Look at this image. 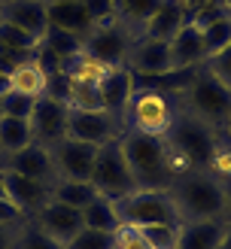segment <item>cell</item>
<instances>
[{"label": "cell", "instance_id": "obj_29", "mask_svg": "<svg viewBox=\"0 0 231 249\" xmlns=\"http://www.w3.org/2000/svg\"><path fill=\"white\" fill-rule=\"evenodd\" d=\"M12 249H64V246H61L58 240H52L49 234H43V231L28 219V222H24V225L16 231V243H12Z\"/></svg>", "mask_w": 231, "mask_h": 249}, {"label": "cell", "instance_id": "obj_9", "mask_svg": "<svg viewBox=\"0 0 231 249\" xmlns=\"http://www.w3.org/2000/svg\"><path fill=\"white\" fill-rule=\"evenodd\" d=\"M0 167L18 173V177H28L34 182H43L49 189L58 182L52 149L40 146V143H28L24 149H16V152H9V155H0Z\"/></svg>", "mask_w": 231, "mask_h": 249}, {"label": "cell", "instance_id": "obj_21", "mask_svg": "<svg viewBox=\"0 0 231 249\" xmlns=\"http://www.w3.org/2000/svg\"><path fill=\"white\" fill-rule=\"evenodd\" d=\"M49 12V24L52 28H61L67 34H76V36H89L94 21L89 18V12H85V6L79 3V0H73V3H55V6H46Z\"/></svg>", "mask_w": 231, "mask_h": 249}, {"label": "cell", "instance_id": "obj_2", "mask_svg": "<svg viewBox=\"0 0 231 249\" xmlns=\"http://www.w3.org/2000/svg\"><path fill=\"white\" fill-rule=\"evenodd\" d=\"M167 192L182 222L225 219V182L213 170H182Z\"/></svg>", "mask_w": 231, "mask_h": 249}, {"label": "cell", "instance_id": "obj_44", "mask_svg": "<svg viewBox=\"0 0 231 249\" xmlns=\"http://www.w3.org/2000/svg\"><path fill=\"white\" fill-rule=\"evenodd\" d=\"M219 249H231V225L225 228V237H222V243H219Z\"/></svg>", "mask_w": 231, "mask_h": 249}, {"label": "cell", "instance_id": "obj_26", "mask_svg": "<svg viewBox=\"0 0 231 249\" xmlns=\"http://www.w3.org/2000/svg\"><path fill=\"white\" fill-rule=\"evenodd\" d=\"M28 143H34L28 119H16V116L0 119V155H9V152H16V149H24Z\"/></svg>", "mask_w": 231, "mask_h": 249}, {"label": "cell", "instance_id": "obj_22", "mask_svg": "<svg viewBox=\"0 0 231 249\" xmlns=\"http://www.w3.org/2000/svg\"><path fill=\"white\" fill-rule=\"evenodd\" d=\"M61 73H67L70 82H76V85H101L104 76L109 73V67H104L101 61H94L91 55H73L67 61H61Z\"/></svg>", "mask_w": 231, "mask_h": 249}, {"label": "cell", "instance_id": "obj_23", "mask_svg": "<svg viewBox=\"0 0 231 249\" xmlns=\"http://www.w3.org/2000/svg\"><path fill=\"white\" fill-rule=\"evenodd\" d=\"M82 225H85V228H94V231H109V234H116L119 225H122V219H119V213H116V201H109V197H101V195H97L91 204L82 207Z\"/></svg>", "mask_w": 231, "mask_h": 249}, {"label": "cell", "instance_id": "obj_24", "mask_svg": "<svg viewBox=\"0 0 231 249\" xmlns=\"http://www.w3.org/2000/svg\"><path fill=\"white\" fill-rule=\"evenodd\" d=\"M9 91H18V94H28V97H43L46 94V70L36 64V58L21 64L9 73Z\"/></svg>", "mask_w": 231, "mask_h": 249}, {"label": "cell", "instance_id": "obj_7", "mask_svg": "<svg viewBox=\"0 0 231 249\" xmlns=\"http://www.w3.org/2000/svg\"><path fill=\"white\" fill-rule=\"evenodd\" d=\"M137 31L131 28V24H125L122 18H107V21H97L91 34L82 40V52L91 55L94 61H101L104 67L109 70H119L128 64V52L131 46L137 43Z\"/></svg>", "mask_w": 231, "mask_h": 249}, {"label": "cell", "instance_id": "obj_17", "mask_svg": "<svg viewBox=\"0 0 231 249\" xmlns=\"http://www.w3.org/2000/svg\"><path fill=\"white\" fill-rule=\"evenodd\" d=\"M0 18L31 34L34 40H43L49 28V12L40 0H6V3H0Z\"/></svg>", "mask_w": 231, "mask_h": 249}, {"label": "cell", "instance_id": "obj_28", "mask_svg": "<svg viewBox=\"0 0 231 249\" xmlns=\"http://www.w3.org/2000/svg\"><path fill=\"white\" fill-rule=\"evenodd\" d=\"M158 6H161V0H116V18H122L140 34Z\"/></svg>", "mask_w": 231, "mask_h": 249}, {"label": "cell", "instance_id": "obj_39", "mask_svg": "<svg viewBox=\"0 0 231 249\" xmlns=\"http://www.w3.org/2000/svg\"><path fill=\"white\" fill-rule=\"evenodd\" d=\"M24 222H28V216H24L16 204H12L9 197H0V225H3V228H12V231H18Z\"/></svg>", "mask_w": 231, "mask_h": 249}, {"label": "cell", "instance_id": "obj_48", "mask_svg": "<svg viewBox=\"0 0 231 249\" xmlns=\"http://www.w3.org/2000/svg\"><path fill=\"white\" fill-rule=\"evenodd\" d=\"M0 197H6V192H3V182H0Z\"/></svg>", "mask_w": 231, "mask_h": 249}, {"label": "cell", "instance_id": "obj_4", "mask_svg": "<svg viewBox=\"0 0 231 249\" xmlns=\"http://www.w3.org/2000/svg\"><path fill=\"white\" fill-rule=\"evenodd\" d=\"M179 107L189 109L192 116L204 119L207 124H213L216 131H225V124L231 119V89H225L204 64L195 70L192 82L179 94Z\"/></svg>", "mask_w": 231, "mask_h": 249}, {"label": "cell", "instance_id": "obj_35", "mask_svg": "<svg viewBox=\"0 0 231 249\" xmlns=\"http://www.w3.org/2000/svg\"><path fill=\"white\" fill-rule=\"evenodd\" d=\"M70 94H73V82L67 73H46V94L43 97H52V101L61 104H70Z\"/></svg>", "mask_w": 231, "mask_h": 249}, {"label": "cell", "instance_id": "obj_36", "mask_svg": "<svg viewBox=\"0 0 231 249\" xmlns=\"http://www.w3.org/2000/svg\"><path fill=\"white\" fill-rule=\"evenodd\" d=\"M116 249H155L146 234L137 228V225H119L116 231Z\"/></svg>", "mask_w": 231, "mask_h": 249}, {"label": "cell", "instance_id": "obj_31", "mask_svg": "<svg viewBox=\"0 0 231 249\" xmlns=\"http://www.w3.org/2000/svg\"><path fill=\"white\" fill-rule=\"evenodd\" d=\"M70 109H104V97H101V85H76L73 82V94H70Z\"/></svg>", "mask_w": 231, "mask_h": 249}, {"label": "cell", "instance_id": "obj_5", "mask_svg": "<svg viewBox=\"0 0 231 249\" xmlns=\"http://www.w3.org/2000/svg\"><path fill=\"white\" fill-rule=\"evenodd\" d=\"M179 113V97L158 91V89H134L128 113H125V131H140L152 137H164Z\"/></svg>", "mask_w": 231, "mask_h": 249}, {"label": "cell", "instance_id": "obj_45", "mask_svg": "<svg viewBox=\"0 0 231 249\" xmlns=\"http://www.w3.org/2000/svg\"><path fill=\"white\" fill-rule=\"evenodd\" d=\"M40 3H46V6H55V3H73V0H40Z\"/></svg>", "mask_w": 231, "mask_h": 249}, {"label": "cell", "instance_id": "obj_30", "mask_svg": "<svg viewBox=\"0 0 231 249\" xmlns=\"http://www.w3.org/2000/svg\"><path fill=\"white\" fill-rule=\"evenodd\" d=\"M113 246H116V234L94 231V228H82L64 249H113Z\"/></svg>", "mask_w": 231, "mask_h": 249}, {"label": "cell", "instance_id": "obj_16", "mask_svg": "<svg viewBox=\"0 0 231 249\" xmlns=\"http://www.w3.org/2000/svg\"><path fill=\"white\" fill-rule=\"evenodd\" d=\"M192 12H195V6L189 0H161V6H158L149 16V21L143 24L140 36H152V40L170 43L177 36V31L192 18Z\"/></svg>", "mask_w": 231, "mask_h": 249}, {"label": "cell", "instance_id": "obj_34", "mask_svg": "<svg viewBox=\"0 0 231 249\" xmlns=\"http://www.w3.org/2000/svg\"><path fill=\"white\" fill-rule=\"evenodd\" d=\"M0 104H3V116L31 119V113H34V104H36V97L18 94V91H6L3 97H0Z\"/></svg>", "mask_w": 231, "mask_h": 249}, {"label": "cell", "instance_id": "obj_33", "mask_svg": "<svg viewBox=\"0 0 231 249\" xmlns=\"http://www.w3.org/2000/svg\"><path fill=\"white\" fill-rule=\"evenodd\" d=\"M146 234L155 249H177V240H179V225H146L140 228Z\"/></svg>", "mask_w": 231, "mask_h": 249}, {"label": "cell", "instance_id": "obj_19", "mask_svg": "<svg viewBox=\"0 0 231 249\" xmlns=\"http://www.w3.org/2000/svg\"><path fill=\"white\" fill-rule=\"evenodd\" d=\"M204 61H207V49L201 40V31L189 18L170 40V64H174V70H189V67H201Z\"/></svg>", "mask_w": 231, "mask_h": 249}, {"label": "cell", "instance_id": "obj_10", "mask_svg": "<svg viewBox=\"0 0 231 249\" xmlns=\"http://www.w3.org/2000/svg\"><path fill=\"white\" fill-rule=\"evenodd\" d=\"M122 131L125 128L107 109H70L67 113V137H73V140L104 146L109 140H119Z\"/></svg>", "mask_w": 231, "mask_h": 249}, {"label": "cell", "instance_id": "obj_18", "mask_svg": "<svg viewBox=\"0 0 231 249\" xmlns=\"http://www.w3.org/2000/svg\"><path fill=\"white\" fill-rule=\"evenodd\" d=\"M131 94H134V76H131V70H128V67L109 70L107 76H104V82H101L104 109L122 124V128H125V113H128Z\"/></svg>", "mask_w": 231, "mask_h": 249}, {"label": "cell", "instance_id": "obj_11", "mask_svg": "<svg viewBox=\"0 0 231 249\" xmlns=\"http://www.w3.org/2000/svg\"><path fill=\"white\" fill-rule=\"evenodd\" d=\"M67 113H70L67 104L52 101V97H36L34 113H31V119H28V122H31V137H34V143L52 149L55 143L64 140V137H67Z\"/></svg>", "mask_w": 231, "mask_h": 249}, {"label": "cell", "instance_id": "obj_12", "mask_svg": "<svg viewBox=\"0 0 231 249\" xmlns=\"http://www.w3.org/2000/svg\"><path fill=\"white\" fill-rule=\"evenodd\" d=\"M31 222L43 234H49L52 240H58L61 246H67L76 234L85 228L82 225V210H73L67 204H58V201H46L36 213L31 216Z\"/></svg>", "mask_w": 231, "mask_h": 249}, {"label": "cell", "instance_id": "obj_49", "mask_svg": "<svg viewBox=\"0 0 231 249\" xmlns=\"http://www.w3.org/2000/svg\"><path fill=\"white\" fill-rule=\"evenodd\" d=\"M0 119H3V104H0Z\"/></svg>", "mask_w": 231, "mask_h": 249}, {"label": "cell", "instance_id": "obj_15", "mask_svg": "<svg viewBox=\"0 0 231 249\" xmlns=\"http://www.w3.org/2000/svg\"><path fill=\"white\" fill-rule=\"evenodd\" d=\"M0 182H3V192L12 204H16L24 216H34L36 210H40L46 201H52V189L43 182H34L28 177H18V173H12V170H3L0 167Z\"/></svg>", "mask_w": 231, "mask_h": 249}, {"label": "cell", "instance_id": "obj_37", "mask_svg": "<svg viewBox=\"0 0 231 249\" xmlns=\"http://www.w3.org/2000/svg\"><path fill=\"white\" fill-rule=\"evenodd\" d=\"M204 67L213 73V76L225 85V89H231V46H225L219 55H210L204 61Z\"/></svg>", "mask_w": 231, "mask_h": 249}, {"label": "cell", "instance_id": "obj_47", "mask_svg": "<svg viewBox=\"0 0 231 249\" xmlns=\"http://www.w3.org/2000/svg\"><path fill=\"white\" fill-rule=\"evenodd\" d=\"M225 134H228V137H231V119H228V124H225Z\"/></svg>", "mask_w": 231, "mask_h": 249}, {"label": "cell", "instance_id": "obj_27", "mask_svg": "<svg viewBox=\"0 0 231 249\" xmlns=\"http://www.w3.org/2000/svg\"><path fill=\"white\" fill-rule=\"evenodd\" d=\"M40 49H43V52H52L61 61H67V58H73V55L82 52V36L67 34V31L52 28V24H49L46 34H43V40H40Z\"/></svg>", "mask_w": 231, "mask_h": 249}, {"label": "cell", "instance_id": "obj_14", "mask_svg": "<svg viewBox=\"0 0 231 249\" xmlns=\"http://www.w3.org/2000/svg\"><path fill=\"white\" fill-rule=\"evenodd\" d=\"M125 67L131 73H137V76H155V73L174 70V64H170V43L152 40V36H137V43L128 52Z\"/></svg>", "mask_w": 231, "mask_h": 249}, {"label": "cell", "instance_id": "obj_8", "mask_svg": "<svg viewBox=\"0 0 231 249\" xmlns=\"http://www.w3.org/2000/svg\"><path fill=\"white\" fill-rule=\"evenodd\" d=\"M89 182L94 185L97 195L109 197V201H119V197H125V195H131L134 189H137L119 140H109L104 146H97V158H94Z\"/></svg>", "mask_w": 231, "mask_h": 249}, {"label": "cell", "instance_id": "obj_25", "mask_svg": "<svg viewBox=\"0 0 231 249\" xmlns=\"http://www.w3.org/2000/svg\"><path fill=\"white\" fill-rule=\"evenodd\" d=\"M94 197H97V192L89 179H58L52 185V201L67 204L73 210H82L85 204H91Z\"/></svg>", "mask_w": 231, "mask_h": 249}, {"label": "cell", "instance_id": "obj_42", "mask_svg": "<svg viewBox=\"0 0 231 249\" xmlns=\"http://www.w3.org/2000/svg\"><path fill=\"white\" fill-rule=\"evenodd\" d=\"M225 182V222L231 225V179H222Z\"/></svg>", "mask_w": 231, "mask_h": 249}, {"label": "cell", "instance_id": "obj_43", "mask_svg": "<svg viewBox=\"0 0 231 249\" xmlns=\"http://www.w3.org/2000/svg\"><path fill=\"white\" fill-rule=\"evenodd\" d=\"M9 89H12V85H9V73H3V70H0V97H3Z\"/></svg>", "mask_w": 231, "mask_h": 249}, {"label": "cell", "instance_id": "obj_3", "mask_svg": "<svg viewBox=\"0 0 231 249\" xmlns=\"http://www.w3.org/2000/svg\"><path fill=\"white\" fill-rule=\"evenodd\" d=\"M125 161L131 167V177L137 189H170L174 182V164L164 137L140 134V131H122L119 137Z\"/></svg>", "mask_w": 231, "mask_h": 249}, {"label": "cell", "instance_id": "obj_1", "mask_svg": "<svg viewBox=\"0 0 231 249\" xmlns=\"http://www.w3.org/2000/svg\"><path fill=\"white\" fill-rule=\"evenodd\" d=\"M219 137H222V131H216L213 124H207L204 119L192 116L189 109L179 107V113H177L174 124H170V131L164 134L174 173H182V170H210V161L216 155Z\"/></svg>", "mask_w": 231, "mask_h": 249}, {"label": "cell", "instance_id": "obj_50", "mask_svg": "<svg viewBox=\"0 0 231 249\" xmlns=\"http://www.w3.org/2000/svg\"><path fill=\"white\" fill-rule=\"evenodd\" d=\"M0 3H6V0H0Z\"/></svg>", "mask_w": 231, "mask_h": 249}, {"label": "cell", "instance_id": "obj_40", "mask_svg": "<svg viewBox=\"0 0 231 249\" xmlns=\"http://www.w3.org/2000/svg\"><path fill=\"white\" fill-rule=\"evenodd\" d=\"M79 3L85 6V12H89V18L94 24L116 16V0H79Z\"/></svg>", "mask_w": 231, "mask_h": 249}, {"label": "cell", "instance_id": "obj_51", "mask_svg": "<svg viewBox=\"0 0 231 249\" xmlns=\"http://www.w3.org/2000/svg\"><path fill=\"white\" fill-rule=\"evenodd\" d=\"M113 249H116V246H113Z\"/></svg>", "mask_w": 231, "mask_h": 249}, {"label": "cell", "instance_id": "obj_20", "mask_svg": "<svg viewBox=\"0 0 231 249\" xmlns=\"http://www.w3.org/2000/svg\"><path fill=\"white\" fill-rule=\"evenodd\" d=\"M228 222L225 219H201V222H182L177 249H219L225 237Z\"/></svg>", "mask_w": 231, "mask_h": 249}, {"label": "cell", "instance_id": "obj_6", "mask_svg": "<svg viewBox=\"0 0 231 249\" xmlns=\"http://www.w3.org/2000/svg\"><path fill=\"white\" fill-rule=\"evenodd\" d=\"M116 213L122 225H182L177 204L167 189H134L131 195L116 201Z\"/></svg>", "mask_w": 231, "mask_h": 249}, {"label": "cell", "instance_id": "obj_13", "mask_svg": "<svg viewBox=\"0 0 231 249\" xmlns=\"http://www.w3.org/2000/svg\"><path fill=\"white\" fill-rule=\"evenodd\" d=\"M52 158H55L58 179H91L97 146L94 143L73 140V137H64L61 143L52 146Z\"/></svg>", "mask_w": 231, "mask_h": 249}, {"label": "cell", "instance_id": "obj_38", "mask_svg": "<svg viewBox=\"0 0 231 249\" xmlns=\"http://www.w3.org/2000/svg\"><path fill=\"white\" fill-rule=\"evenodd\" d=\"M36 52H28V49H9V46H0V70L3 73H12L16 67L28 64V61H34Z\"/></svg>", "mask_w": 231, "mask_h": 249}, {"label": "cell", "instance_id": "obj_41", "mask_svg": "<svg viewBox=\"0 0 231 249\" xmlns=\"http://www.w3.org/2000/svg\"><path fill=\"white\" fill-rule=\"evenodd\" d=\"M12 243H16V231L0 225V249H12Z\"/></svg>", "mask_w": 231, "mask_h": 249}, {"label": "cell", "instance_id": "obj_32", "mask_svg": "<svg viewBox=\"0 0 231 249\" xmlns=\"http://www.w3.org/2000/svg\"><path fill=\"white\" fill-rule=\"evenodd\" d=\"M0 46H9V49H28V52H36L40 40H34L31 34H24L21 28H16V24H9V21L0 18Z\"/></svg>", "mask_w": 231, "mask_h": 249}, {"label": "cell", "instance_id": "obj_46", "mask_svg": "<svg viewBox=\"0 0 231 249\" xmlns=\"http://www.w3.org/2000/svg\"><path fill=\"white\" fill-rule=\"evenodd\" d=\"M213 3H219V6H225V9H231V0H213Z\"/></svg>", "mask_w": 231, "mask_h": 249}]
</instances>
